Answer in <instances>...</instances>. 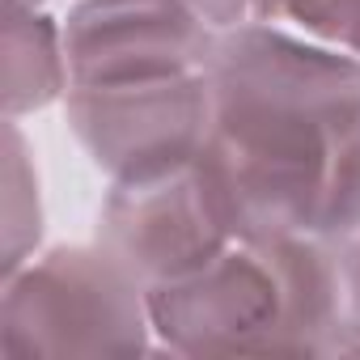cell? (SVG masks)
Masks as SVG:
<instances>
[{"label":"cell","mask_w":360,"mask_h":360,"mask_svg":"<svg viewBox=\"0 0 360 360\" xmlns=\"http://www.w3.org/2000/svg\"><path fill=\"white\" fill-rule=\"evenodd\" d=\"M200 169L238 242L314 233L339 140L360 119V60L280 22L217 39Z\"/></svg>","instance_id":"obj_1"},{"label":"cell","mask_w":360,"mask_h":360,"mask_svg":"<svg viewBox=\"0 0 360 360\" xmlns=\"http://www.w3.org/2000/svg\"><path fill=\"white\" fill-rule=\"evenodd\" d=\"M148 347V288L110 250L56 246L5 276L0 360L140 356Z\"/></svg>","instance_id":"obj_2"},{"label":"cell","mask_w":360,"mask_h":360,"mask_svg":"<svg viewBox=\"0 0 360 360\" xmlns=\"http://www.w3.org/2000/svg\"><path fill=\"white\" fill-rule=\"evenodd\" d=\"M153 339L174 356H301L276 259L233 242L208 267L148 288Z\"/></svg>","instance_id":"obj_3"},{"label":"cell","mask_w":360,"mask_h":360,"mask_svg":"<svg viewBox=\"0 0 360 360\" xmlns=\"http://www.w3.org/2000/svg\"><path fill=\"white\" fill-rule=\"evenodd\" d=\"M64 119L72 140L110 183L157 178L195 165L208 144V72L68 89Z\"/></svg>","instance_id":"obj_4"},{"label":"cell","mask_w":360,"mask_h":360,"mask_svg":"<svg viewBox=\"0 0 360 360\" xmlns=\"http://www.w3.org/2000/svg\"><path fill=\"white\" fill-rule=\"evenodd\" d=\"M238 238L195 165L136 183H110L98 212V246L110 250L144 288L208 267Z\"/></svg>","instance_id":"obj_5"},{"label":"cell","mask_w":360,"mask_h":360,"mask_svg":"<svg viewBox=\"0 0 360 360\" xmlns=\"http://www.w3.org/2000/svg\"><path fill=\"white\" fill-rule=\"evenodd\" d=\"M60 26L72 89L208 72L221 39L178 0H77Z\"/></svg>","instance_id":"obj_6"},{"label":"cell","mask_w":360,"mask_h":360,"mask_svg":"<svg viewBox=\"0 0 360 360\" xmlns=\"http://www.w3.org/2000/svg\"><path fill=\"white\" fill-rule=\"evenodd\" d=\"M72 89L64 26L43 9L5 13V119H22Z\"/></svg>","instance_id":"obj_7"},{"label":"cell","mask_w":360,"mask_h":360,"mask_svg":"<svg viewBox=\"0 0 360 360\" xmlns=\"http://www.w3.org/2000/svg\"><path fill=\"white\" fill-rule=\"evenodd\" d=\"M43 238V200H39V169L30 161L26 136L18 119L5 123V217H0V259L5 276L39 255Z\"/></svg>","instance_id":"obj_8"},{"label":"cell","mask_w":360,"mask_h":360,"mask_svg":"<svg viewBox=\"0 0 360 360\" xmlns=\"http://www.w3.org/2000/svg\"><path fill=\"white\" fill-rule=\"evenodd\" d=\"M360 229V119L347 127V136L339 140V153L330 161V178H326V195H322V212L314 233L343 242Z\"/></svg>","instance_id":"obj_9"},{"label":"cell","mask_w":360,"mask_h":360,"mask_svg":"<svg viewBox=\"0 0 360 360\" xmlns=\"http://www.w3.org/2000/svg\"><path fill=\"white\" fill-rule=\"evenodd\" d=\"M280 26H292L297 34L360 60V0H297Z\"/></svg>","instance_id":"obj_10"},{"label":"cell","mask_w":360,"mask_h":360,"mask_svg":"<svg viewBox=\"0 0 360 360\" xmlns=\"http://www.w3.org/2000/svg\"><path fill=\"white\" fill-rule=\"evenodd\" d=\"M343 263V292H347V343L343 352H360V229L339 242Z\"/></svg>","instance_id":"obj_11"},{"label":"cell","mask_w":360,"mask_h":360,"mask_svg":"<svg viewBox=\"0 0 360 360\" xmlns=\"http://www.w3.org/2000/svg\"><path fill=\"white\" fill-rule=\"evenodd\" d=\"M187 13H195L204 26H212L217 34L225 30H238L246 22H255V9H259V0H178Z\"/></svg>","instance_id":"obj_12"},{"label":"cell","mask_w":360,"mask_h":360,"mask_svg":"<svg viewBox=\"0 0 360 360\" xmlns=\"http://www.w3.org/2000/svg\"><path fill=\"white\" fill-rule=\"evenodd\" d=\"M288 5H297V0H259L255 18H259V22H280V18L288 13Z\"/></svg>","instance_id":"obj_13"},{"label":"cell","mask_w":360,"mask_h":360,"mask_svg":"<svg viewBox=\"0 0 360 360\" xmlns=\"http://www.w3.org/2000/svg\"><path fill=\"white\" fill-rule=\"evenodd\" d=\"M26 9H43V0H5V13H26Z\"/></svg>","instance_id":"obj_14"}]
</instances>
